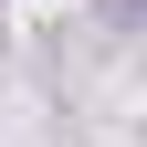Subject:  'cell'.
Instances as JSON below:
<instances>
[{
	"label": "cell",
	"mask_w": 147,
	"mask_h": 147,
	"mask_svg": "<svg viewBox=\"0 0 147 147\" xmlns=\"http://www.w3.org/2000/svg\"><path fill=\"white\" fill-rule=\"evenodd\" d=\"M105 11H116V21H147V0H105Z\"/></svg>",
	"instance_id": "cell-1"
}]
</instances>
